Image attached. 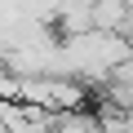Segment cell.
Listing matches in <instances>:
<instances>
[{"label": "cell", "instance_id": "3957f363", "mask_svg": "<svg viewBox=\"0 0 133 133\" xmlns=\"http://www.w3.org/2000/svg\"><path fill=\"white\" fill-rule=\"evenodd\" d=\"M53 133H102V120L89 111H62L53 120Z\"/></svg>", "mask_w": 133, "mask_h": 133}, {"label": "cell", "instance_id": "7a4b0ae2", "mask_svg": "<svg viewBox=\"0 0 133 133\" xmlns=\"http://www.w3.org/2000/svg\"><path fill=\"white\" fill-rule=\"evenodd\" d=\"M84 93H89V84L76 80V76H18V102L44 107L49 115L80 111Z\"/></svg>", "mask_w": 133, "mask_h": 133}, {"label": "cell", "instance_id": "6da1fadb", "mask_svg": "<svg viewBox=\"0 0 133 133\" xmlns=\"http://www.w3.org/2000/svg\"><path fill=\"white\" fill-rule=\"evenodd\" d=\"M62 58H66V76H76L84 84H111L115 66L133 58V36L124 31H80V36H62Z\"/></svg>", "mask_w": 133, "mask_h": 133}]
</instances>
